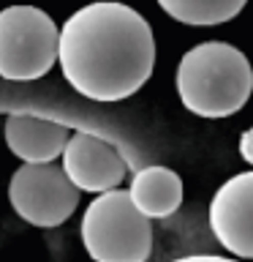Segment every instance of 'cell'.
<instances>
[{
  "mask_svg": "<svg viewBox=\"0 0 253 262\" xmlns=\"http://www.w3.org/2000/svg\"><path fill=\"white\" fill-rule=\"evenodd\" d=\"M82 243L95 262H147L153 254V224L134 208L128 191L95 194L82 216Z\"/></svg>",
  "mask_w": 253,
  "mask_h": 262,
  "instance_id": "3957f363",
  "label": "cell"
},
{
  "mask_svg": "<svg viewBox=\"0 0 253 262\" xmlns=\"http://www.w3.org/2000/svg\"><path fill=\"white\" fill-rule=\"evenodd\" d=\"M128 200L144 219H166L183 205V180L174 169L153 164L134 172Z\"/></svg>",
  "mask_w": 253,
  "mask_h": 262,
  "instance_id": "9c48e42d",
  "label": "cell"
},
{
  "mask_svg": "<svg viewBox=\"0 0 253 262\" xmlns=\"http://www.w3.org/2000/svg\"><path fill=\"white\" fill-rule=\"evenodd\" d=\"M63 175L77 191L104 194L112 188H120L122 178L128 175V164L117 153V147L106 139L73 131L63 147Z\"/></svg>",
  "mask_w": 253,
  "mask_h": 262,
  "instance_id": "8992f818",
  "label": "cell"
},
{
  "mask_svg": "<svg viewBox=\"0 0 253 262\" xmlns=\"http://www.w3.org/2000/svg\"><path fill=\"white\" fill-rule=\"evenodd\" d=\"M240 156L248 164H253V128L242 131V137H240Z\"/></svg>",
  "mask_w": 253,
  "mask_h": 262,
  "instance_id": "8fae6325",
  "label": "cell"
},
{
  "mask_svg": "<svg viewBox=\"0 0 253 262\" xmlns=\"http://www.w3.org/2000/svg\"><path fill=\"white\" fill-rule=\"evenodd\" d=\"M57 63L79 96L106 104L122 101L153 74V28L136 8L120 0H95L63 22Z\"/></svg>",
  "mask_w": 253,
  "mask_h": 262,
  "instance_id": "6da1fadb",
  "label": "cell"
},
{
  "mask_svg": "<svg viewBox=\"0 0 253 262\" xmlns=\"http://www.w3.org/2000/svg\"><path fill=\"white\" fill-rule=\"evenodd\" d=\"M171 262H237V259L218 257V254H191V257H180V259H171Z\"/></svg>",
  "mask_w": 253,
  "mask_h": 262,
  "instance_id": "7c38bea8",
  "label": "cell"
},
{
  "mask_svg": "<svg viewBox=\"0 0 253 262\" xmlns=\"http://www.w3.org/2000/svg\"><path fill=\"white\" fill-rule=\"evenodd\" d=\"M248 0H158V6L171 19L193 25V28H212L234 19Z\"/></svg>",
  "mask_w": 253,
  "mask_h": 262,
  "instance_id": "30bf717a",
  "label": "cell"
},
{
  "mask_svg": "<svg viewBox=\"0 0 253 262\" xmlns=\"http://www.w3.org/2000/svg\"><path fill=\"white\" fill-rule=\"evenodd\" d=\"M215 241L240 259H253V172L229 178L210 202Z\"/></svg>",
  "mask_w": 253,
  "mask_h": 262,
  "instance_id": "52a82bcc",
  "label": "cell"
},
{
  "mask_svg": "<svg viewBox=\"0 0 253 262\" xmlns=\"http://www.w3.org/2000/svg\"><path fill=\"white\" fill-rule=\"evenodd\" d=\"M174 85L188 112L199 118H229L248 104L253 69L234 44L204 41L180 57Z\"/></svg>",
  "mask_w": 253,
  "mask_h": 262,
  "instance_id": "7a4b0ae2",
  "label": "cell"
},
{
  "mask_svg": "<svg viewBox=\"0 0 253 262\" xmlns=\"http://www.w3.org/2000/svg\"><path fill=\"white\" fill-rule=\"evenodd\" d=\"M60 28L36 6H8L0 11V77L11 82L41 79L57 63Z\"/></svg>",
  "mask_w": 253,
  "mask_h": 262,
  "instance_id": "277c9868",
  "label": "cell"
},
{
  "mask_svg": "<svg viewBox=\"0 0 253 262\" xmlns=\"http://www.w3.org/2000/svg\"><path fill=\"white\" fill-rule=\"evenodd\" d=\"M8 200L16 216L33 227H60L79 205V191L57 164H22L11 175Z\"/></svg>",
  "mask_w": 253,
  "mask_h": 262,
  "instance_id": "5b68a950",
  "label": "cell"
},
{
  "mask_svg": "<svg viewBox=\"0 0 253 262\" xmlns=\"http://www.w3.org/2000/svg\"><path fill=\"white\" fill-rule=\"evenodd\" d=\"M68 137L71 131L55 120L33 115H8L6 120V145L22 164H55Z\"/></svg>",
  "mask_w": 253,
  "mask_h": 262,
  "instance_id": "ba28073f",
  "label": "cell"
}]
</instances>
